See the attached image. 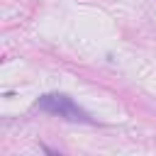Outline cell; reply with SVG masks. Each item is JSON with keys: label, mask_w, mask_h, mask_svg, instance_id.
<instances>
[{"label": "cell", "mask_w": 156, "mask_h": 156, "mask_svg": "<svg viewBox=\"0 0 156 156\" xmlns=\"http://www.w3.org/2000/svg\"><path fill=\"white\" fill-rule=\"evenodd\" d=\"M37 107L41 112H49L54 117H61V119H68V122H83V124H93L95 119L83 110L78 107L68 95L63 93H46L37 100Z\"/></svg>", "instance_id": "obj_1"}]
</instances>
